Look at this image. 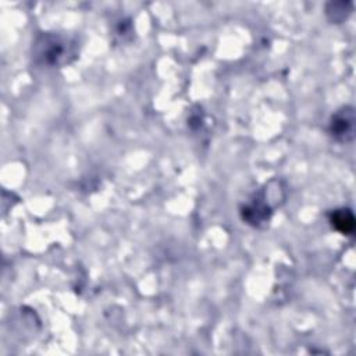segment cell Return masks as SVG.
I'll return each mask as SVG.
<instances>
[{
	"label": "cell",
	"mask_w": 356,
	"mask_h": 356,
	"mask_svg": "<svg viewBox=\"0 0 356 356\" xmlns=\"http://www.w3.org/2000/svg\"><path fill=\"white\" fill-rule=\"evenodd\" d=\"M32 61L42 68H61L78 58L79 43L60 32H43L32 43Z\"/></svg>",
	"instance_id": "6da1fadb"
},
{
	"label": "cell",
	"mask_w": 356,
	"mask_h": 356,
	"mask_svg": "<svg viewBox=\"0 0 356 356\" xmlns=\"http://www.w3.org/2000/svg\"><path fill=\"white\" fill-rule=\"evenodd\" d=\"M327 17L330 21L339 24L343 19L348 18V15L352 13V3L348 1H339V3H330L327 6Z\"/></svg>",
	"instance_id": "5b68a950"
},
{
	"label": "cell",
	"mask_w": 356,
	"mask_h": 356,
	"mask_svg": "<svg viewBox=\"0 0 356 356\" xmlns=\"http://www.w3.org/2000/svg\"><path fill=\"white\" fill-rule=\"evenodd\" d=\"M356 115L352 106H343L338 108L330 118L328 132L338 142H350L355 138Z\"/></svg>",
	"instance_id": "3957f363"
},
{
	"label": "cell",
	"mask_w": 356,
	"mask_h": 356,
	"mask_svg": "<svg viewBox=\"0 0 356 356\" xmlns=\"http://www.w3.org/2000/svg\"><path fill=\"white\" fill-rule=\"evenodd\" d=\"M328 221L334 229L342 235H353L355 232V216L350 209H335L328 213Z\"/></svg>",
	"instance_id": "277c9868"
},
{
	"label": "cell",
	"mask_w": 356,
	"mask_h": 356,
	"mask_svg": "<svg viewBox=\"0 0 356 356\" xmlns=\"http://www.w3.org/2000/svg\"><path fill=\"white\" fill-rule=\"evenodd\" d=\"M281 192L282 188L278 181L275 184V188H271V182L267 184L261 191L254 193L246 203L242 204V220L254 228H261L267 225L274 213V207L278 204V200L270 199H282L280 197Z\"/></svg>",
	"instance_id": "7a4b0ae2"
}]
</instances>
